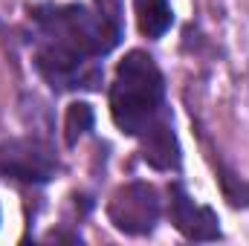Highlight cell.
Masks as SVG:
<instances>
[{"instance_id": "cell-9", "label": "cell", "mask_w": 249, "mask_h": 246, "mask_svg": "<svg viewBox=\"0 0 249 246\" xmlns=\"http://www.w3.org/2000/svg\"><path fill=\"white\" fill-rule=\"evenodd\" d=\"M220 185H223V194L232 206H249V185L241 177H235L229 171H220Z\"/></svg>"}, {"instance_id": "cell-5", "label": "cell", "mask_w": 249, "mask_h": 246, "mask_svg": "<svg viewBox=\"0 0 249 246\" xmlns=\"http://www.w3.org/2000/svg\"><path fill=\"white\" fill-rule=\"evenodd\" d=\"M168 211H171V223L188 241H217L220 238L217 214L209 206H197L180 185L171 188V209Z\"/></svg>"}, {"instance_id": "cell-2", "label": "cell", "mask_w": 249, "mask_h": 246, "mask_svg": "<svg viewBox=\"0 0 249 246\" xmlns=\"http://www.w3.org/2000/svg\"><path fill=\"white\" fill-rule=\"evenodd\" d=\"M165 107V81L157 61L130 50L116 67V78L110 87V116L116 127L127 136H142L157 119H162Z\"/></svg>"}, {"instance_id": "cell-1", "label": "cell", "mask_w": 249, "mask_h": 246, "mask_svg": "<svg viewBox=\"0 0 249 246\" xmlns=\"http://www.w3.org/2000/svg\"><path fill=\"white\" fill-rule=\"evenodd\" d=\"M32 20L38 26V70L61 90L93 87L90 81L99 78L93 58L107 55L122 38L99 12L93 15L84 6H44L32 12Z\"/></svg>"}, {"instance_id": "cell-7", "label": "cell", "mask_w": 249, "mask_h": 246, "mask_svg": "<svg viewBox=\"0 0 249 246\" xmlns=\"http://www.w3.org/2000/svg\"><path fill=\"white\" fill-rule=\"evenodd\" d=\"M133 12H136L139 32L145 38H162L174 23V12L168 0H133Z\"/></svg>"}, {"instance_id": "cell-4", "label": "cell", "mask_w": 249, "mask_h": 246, "mask_svg": "<svg viewBox=\"0 0 249 246\" xmlns=\"http://www.w3.org/2000/svg\"><path fill=\"white\" fill-rule=\"evenodd\" d=\"M0 171L20 183H50L58 171V159L50 145L38 139H12L0 145Z\"/></svg>"}, {"instance_id": "cell-8", "label": "cell", "mask_w": 249, "mask_h": 246, "mask_svg": "<svg viewBox=\"0 0 249 246\" xmlns=\"http://www.w3.org/2000/svg\"><path fill=\"white\" fill-rule=\"evenodd\" d=\"M93 122H96L93 107L87 102H72L67 107V116H64V139H67V145H75L87 130H93Z\"/></svg>"}, {"instance_id": "cell-6", "label": "cell", "mask_w": 249, "mask_h": 246, "mask_svg": "<svg viewBox=\"0 0 249 246\" xmlns=\"http://www.w3.org/2000/svg\"><path fill=\"white\" fill-rule=\"evenodd\" d=\"M142 157L148 165H154L157 171H174L180 168V142H177V133L168 122V116L157 119L142 136Z\"/></svg>"}, {"instance_id": "cell-3", "label": "cell", "mask_w": 249, "mask_h": 246, "mask_svg": "<svg viewBox=\"0 0 249 246\" xmlns=\"http://www.w3.org/2000/svg\"><path fill=\"white\" fill-rule=\"evenodd\" d=\"M160 194L148 183H127L116 188V194L107 203V217L110 223L124 235H148L160 223Z\"/></svg>"}, {"instance_id": "cell-10", "label": "cell", "mask_w": 249, "mask_h": 246, "mask_svg": "<svg viewBox=\"0 0 249 246\" xmlns=\"http://www.w3.org/2000/svg\"><path fill=\"white\" fill-rule=\"evenodd\" d=\"M96 12L113 26L122 32V0H96Z\"/></svg>"}]
</instances>
